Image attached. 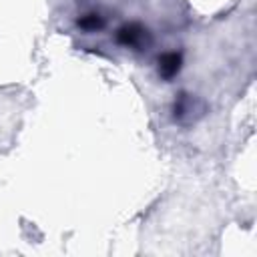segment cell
Listing matches in <instances>:
<instances>
[{"label": "cell", "instance_id": "obj_1", "mask_svg": "<svg viewBox=\"0 0 257 257\" xmlns=\"http://www.w3.org/2000/svg\"><path fill=\"white\" fill-rule=\"evenodd\" d=\"M203 114V104L193 94H179L173 104V116L177 122H193Z\"/></svg>", "mask_w": 257, "mask_h": 257}, {"label": "cell", "instance_id": "obj_2", "mask_svg": "<svg viewBox=\"0 0 257 257\" xmlns=\"http://www.w3.org/2000/svg\"><path fill=\"white\" fill-rule=\"evenodd\" d=\"M116 40L122 44V46H131V48H143L149 44V30L137 22H131V24H124L118 32H116Z\"/></svg>", "mask_w": 257, "mask_h": 257}, {"label": "cell", "instance_id": "obj_3", "mask_svg": "<svg viewBox=\"0 0 257 257\" xmlns=\"http://www.w3.org/2000/svg\"><path fill=\"white\" fill-rule=\"evenodd\" d=\"M181 62H183V58H181L179 52H165V54L159 58V74H161L163 78L171 80L173 76L179 74Z\"/></svg>", "mask_w": 257, "mask_h": 257}, {"label": "cell", "instance_id": "obj_4", "mask_svg": "<svg viewBox=\"0 0 257 257\" xmlns=\"http://www.w3.org/2000/svg\"><path fill=\"white\" fill-rule=\"evenodd\" d=\"M78 26H80L82 30L94 32V30H98V28H102V26H104V20H102V16H100V14L90 12V14H84V16L78 20Z\"/></svg>", "mask_w": 257, "mask_h": 257}]
</instances>
